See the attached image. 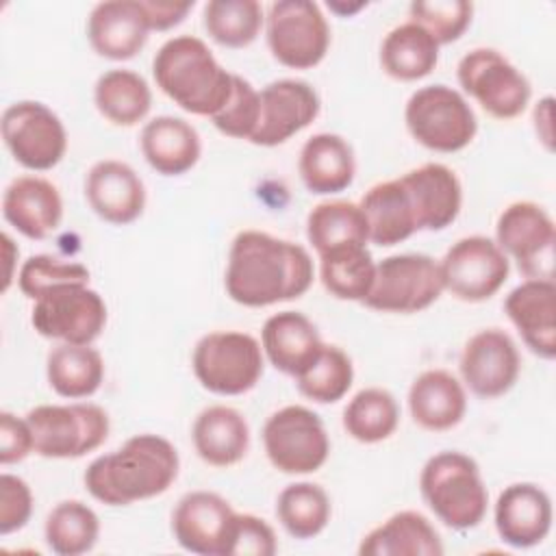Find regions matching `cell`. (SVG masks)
Here are the masks:
<instances>
[{
    "label": "cell",
    "mask_w": 556,
    "mask_h": 556,
    "mask_svg": "<svg viewBox=\"0 0 556 556\" xmlns=\"http://www.w3.org/2000/svg\"><path fill=\"white\" fill-rule=\"evenodd\" d=\"M176 447L161 434L130 437L111 454L93 458L85 471V486L106 506H128L165 493L178 478Z\"/></svg>",
    "instance_id": "cell-2"
},
{
    "label": "cell",
    "mask_w": 556,
    "mask_h": 556,
    "mask_svg": "<svg viewBox=\"0 0 556 556\" xmlns=\"http://www.w3.org/2000/svg\"><path fill=\"white\" fill-rule=\"evenodd\" d=\"M148 15L150 30H169L178 26L187 13L193 9V2H172V0H141Z\"/></svg>",
    "instance_id": "cell-48"
},
{
    "label": "cell",
    "mask_w": 556,
    "mask_h": 556,
    "mask_svg": "<svg viewBox=\"0 0 556 556\" xmlns=\"http://www.w3.org/2000/svg\"><path fill=\"white\" fill-rule=\"evenodd\" d=\"M358 206L367 222L369 241L380 248L402 243L419 230L410 198L400 178L369 187Z\"/></svg>",
    "instance_id": "cell-30"
},
{
    "label": "cell",
    "mask_w": 556,
    "mask_h": 556,
    "mask_svg": "<svg viewBox=\"0 0 556 556\" xmlns=\"http://www.w3.org/2000/svg\"><path fill=\"white\" fill-rule=\"evenodd\" d=\"M148 15L141 0L98 2L87 20L91 48L111 61H128L139 54L148 41Z\"/></svg>",
    "instance_id": "cell-21"
},
{
    "label": "cell",
    "mask_w": 556,
    "mask_h": 556,
    "mask_svg": "<svg viewBox=\"0 0 556 556\" xmlns=\"http://www.w3.org/2000/svg\"><path fill=\"white\" fill-rule=\"evenodd\" d=\"M261 115L252 135L254 146L274 148L304 130L321 109L317 91L298 78H280L258 91Z\"/></svg>",
    "instance_id": "cell-18"
},
{
    "label": "cell",
    "mask_w": 556,
    "mask_h": 556,
    "mask_svg": "<svg viewBox=\"0 0 556 556\" xmlns=\"http://www.w3.org/2000/svg\"><path fill=\"white\" fill-rule=\"evenodd\" d=\"M458 83L491 117H519L532 96L530 80L493 48L469 50L456 67Z\"/></svg>",
    "instance_id": "cell-10"
},
{
    "label": "cell",
    "mask_w": 556,
    "mask_h": 556,
    "mask_svg": "<svg viewBox=\"0 0 556 556\" xmlns=\"http://www.w3.org/2000/svg\"><path fill=\"white\" fill-rule=\"evenodd\" d=\"M352 382V358L339 345L328 343H324L313 363L300 376H295L298 391L317 404H334L343 400Z\"/></svg>",
    "instance_id": "cell-41"
},
{
    "label": "cell",
    "mask_w": 556,
    "mask_h": 556,
    "mask_svg": "<svg viewBox=\"0 0 556 556\" xmlns=\"http://www.w3.org/2000/svg\"><path fill=\"white\" fill-rule=\"evenodd\" d=\"M408 410L413 421L428 432L452 430L467 410L465 387L447 369H426L408 389Z\"/></svg>",
    "instance_id": "cell-26"
},
{
    "label": "cell",
    "mask_w": 556,
    "mask_h": 556,
    "mask_svg": "<svg viewBox=\"0 0 556 556\" xmlns=\"http://www.w3.org/2000/svg\"><path fill=\"white\" fill-rule=\"evenodd\" d=\"M63 285H89V269L76 261H61L52 254H35L22 263L17 274L20 291L33 302Z\"/></svg>",
    "instance_id": "cell-42"
},
{
    "label": "cell",
    "mask_w": 556,
    "mask_h": 556,
    "mask_svg": "<svg viewBox=\"0 0 556 556\" xmlns=\"http://www.w3.org/2000/svg\"><path fill=\"white\" fill-rule=\"evenodd\" d=\"M156 87L182 111L213 117L232 93V76L195 35L167 39L152 59Z\"/></svg>",
    "instance_id": "cell-3"
},
{
    "label": "cell",
    "mask_w": 556,
    "mask_h": 556,
    "mask_svg": "<svg viewBox=\"0 0 556 556\" xmlns=\"http://www.w3.org/2000/svg\"><path fill=\"white\" fill-rule=\"evenodd\" d=\"M404 122L417 143L443 154L467 148L478 132L473 109L460 91L447 85L417 89L406 102Z\"/></svg>",
    "instance_id": "cell-5"
},
{
    "label": "cell",
    "mask_w": 556,
    "mask_h": 556,
    "mask_svg": "<svg viewBox=\"0 0 556 556\" xmlns=\"http://www.w3.org/2000/svg\"><path fill=\"white\" fill-rule=\"evenodd\" d=\"M419 491L439 521L452 530L476 528L489 504L478 463L463 452L430 456L419 476Z\"/></svg>",
    "instance_id": "cell-4"
},
{
    "label": "cell",
    "mask_w": 556,
    "mask_h": 556,
    "mask_svg": "<svg viewBox=\"0 0 556 556\" xmlns=\"http://www.w3.org/2000/svg\"><path fill=\"white\" fill-rule=\"evenodd\" d=\"M48 547L59 556H80L98 543L100 519L91 506L80 500L59 502L43 526Z\"/></svg>",
    "instance_id": "cell-37"
},
{
    "label": "cell",
    "mask_w": 556,
    "mask_h": 556,
    "mask_svg": "<svg viewBox=\"0 0 556 556\" xmlns=\"http://www.w3.org/2000/svg\"><path fill=\"white\" fill-rule=\"evenodd\" d=\"M202 22L219 46L245 48L258 37L265 15L256 0H211L204 4Z\"/></svg>",
    "instance_id": "cell-40"
},
{
    "label": "cell",
    "mask_w": 556,
    "mask_h": 556,
    "mask_svg": "<svg viewBox=\"0 0 556 556\" xmlns=\"http://www.w3.org/2000/svg\"><path fill=\"white\" fill-rule=\"evenodd\" d=\"M2 215L24 237L41 241L59 228L63 200L50 180L41 176H17L4 189Z\"/></svg>",
    "instance_id": "cell-24"
},
{
    "label": "cell",
    "mask_w": 556,
    "mask_h": 556,
    "mask_svg": "<svg viewBox=\"0 0 556 556\" xmlns=\"http://www.w3.org/2000/svg\"><path fill=\"white\" fill-rule=\"evenodd\" d=\"M11 237L7 235V232H2V248H4V258H7V265H9V269L4 271V282H2V291H7L9 289V285H11V278H13V271H11V265H13V256L9 254L11 252Z\"/></svg>",
    "instance_id": "cell-49"
},
{
    "label": "cell",
    "mask_w": 556,
    "mask_h": 556,
    "mask_svg": "<svg viewBox=\"0 0 556 556\" xmlns=\"http://www.w3.org/2000/svg\"><path fill=\"white\" fill-rule=\"evenodd\" d=\"M267 46L274 59L291 70L319 65L330 48V26L317 2L276 0L265 15Z\"/></svg>",
    "instance_id": "cell-8"
},
{
    "label": "cell",
    "mask_w": 556,
    "mask_h": 556,
    "mask_svg": "<svg viewBox=\"0 0 556 556\" xmlns=\"http://www.w3.org/2000/svg\"><path fill=\"white\" fill-rule=\"evenodd\" d=\"M35 452L33 432L26 417H15L9 410L0 413V463L11 465Z\"/></svg>",
    "instance_id": "cell-47"
},
{
    "label": "cell",
    "mask_w": 556,
    "mask_h": 556,
    "mask_svg": "<svg viewBox=\"0 0 556 556\" xmlns=\"http://www.w3.org/2000/svg\"><path fill=\"white\" fill-rule=\"evenodd\" d=\"M495 243L513 258L526 280H554L556 226L536 202L508 204L495 224Z\"/></svg>",
    "instance_id": "cell-12"
},
{
    "label": "cell",
    "mask_w": 556,
    "mask_h": 556,
    "mask_svg": "<svg viewBox=\"0 0 556 556\" xmlns=\"http://www.w3.org/2000/svg\"><path fill=\"white\" fill-rule=\"evenodd\" d=\"M141 152L148 165L163 176L187 174L202 154L198 130L182 117L159 115L141 130Z\"/></svg>",
    "instance_id": "cell-28"
},
{
    "label": "cell",
    "mask_w": 556,
    "mask_h": 556,
    "mask_svg": "<svg viewBox=\"0 0 556 556\" xmlns=\"http://www.w3.org/2000/svg\"><path fill=\"white\" fill-rule=\"evenodd\" d=\"M439 263L428 254H393L376 263V278L363 304L380 313H419L443 293Z\"/></svg>",
    "instance_id": "cell-9"
},
{
    "label": "cell",
    "mask_w": 556,
    "mask_h": 556,
    "mask_svg": "<svg viewBox=\"0 0 556 556\" xmlns=\"http://www.w3.org/2000/svg\"><path fill=\"white\" fill-rule=\"evenodd\" d=\"M361 556H441L443 543L434 526L417 510H400L384 523L369 530L361 545Z\"/></svg>",
    "instance_id": "cell-31"
},
{
    "label": "cell",
    "mask_w": 556,
    "mask_h": 556,
    "mask_svg": "<svg viewBox=\"0 0 556 556\" xmlns=\"http://www.w3.org/2000/svg\"><path fill=\"white\" fill-rule=\"evenodd\" d=\"M319 278L330 295L363 302L376 278V263L367 245L339 248L319 256Z\"/></svg>",
    "instance_id": "cell-36"
},
{
    "label": "cell",
    "mask_w": 556,
    "mask_h": 556,
    "mask_svg": "<svg viewBox=\"0 0 556 556\" xmlns=\"http://www.w3.org/2000/svg\"><path fill=\"white\" fill-rule=\"evenodd\" d=\"M198 456L211 467H232L248 454L250 426L245 417L226 404L204 408L191 430Z\"/></svg>",
    "instance_id": "cell-29"
},
{
    "label": "cell",
    "mask_w": 556,
    "mask_h": 556,
    "mask_svg": "<svg viewBox=\"0 0 556 556\" xmlns=\"http://www.w3.org/2000/svg\"><path fill=\"white\" fill-rule=\"evenodd\" d=\"M96 109L115 126H135L152 106V91L146 78L132 70H109L93 87Z\"/></svg>",
    "instance_id": "cell-34"
},
{
    "label": "cell",
    "mask_w": 556,
    "mask_h": 556,
    "mask_svg": "<svg viewBox=\"0 0 556 556\" xmlns=\"http://www.w3.org/2000/svg\"><path fill=\"white\" fill-rule=\"evenodd\" d=\"M504 311L532 354L556 356V285L554 280H523L504 300Z\"/></svg>",
    "instance_id": "cell-22"
},
{
    "label": "cell",
    "mask_w": 556,
    "mask_h": 556,
    "mask_svg": "<svg viewBox=\"0 0 556 556\" xmlns=\"http://www.w3.org/2000/svg\"><path fill=\"white\" fill-rule=\"evenodd\" d=\"M30 324L46 339L91 345L106 326V304L89 285H63L35 300Z\"/></svg>",
    "instance_id": "cell-14"
},
{
    "label": "cell",
    "mask_w": 556,
    "mask_h": 556,
    "mask_svg": "<svg viewBox=\"0 0 556 556\" xmlns=\"http://www.w3.org/2000/svg\"><path fill=\"white\" fill-rule=\"evenodd\" d=\"M261 115V98L250 80L235 74L228 102L211 117L215 128L232 139H252Z\"/></svg>",
    "instance_id": "cell-44"
},
{
    "label": "cell",
    "mask_w": 556,
    "mask_h": 556,
    "mask_svg": "<svg viewBox=\"0 0 556 556\" xmlns=\"http://www.w3.org/2000/svg\"><path fill=\"white\" fill-rule=\"evenodd\" d=\"M263 445L278 471L295 476L317 471L330 454V439L321 417L300 404H289L267 417Z\"/></svg>",
    "instance_id": "cell-11"
},
{
    "label": "cell",
    "mask_w": 556,
    "mask_h": 556,
    "mask_svg": "<svg viewBox=\"0 0 556 556\" xmlns=\"http://www.w3.org/2000/svg\"><path fill=\"white\" fill-rule=\"evenodd\" d=\"M35 454L43 458H80L109 437V415L89 402L41 404L26 413Z\"/></svg>",
    "instance_id": "cell-7"
},
{
    "label": "cell",
    "mask_w": 556,
    "mask_h": 556,
    "mask_svg": "<svg viewBox=\"0 0 556 556\" xmlns=\"http://www.w3.org/2000/svg\"><path fill=\"white\" fill-rule=\"evenodd\" d=\"M191 367L206 391L215 395H241L261 380L265 354L252 334L217 330L195 343Z\"/></svg>",
    "instance_id": "cell-6"
},
{
    "label": "cell",
    "mask_w": 556,
    "mask_h": 556,
    "mask_svg": "<svg viewBox=\"0 0 556 556\" xmlns=\"http://www.w3.org/2000/svg\"><path fill=\"white\" fill-rule=\"evenodd\" d=\"M493 519L504 543L517 549L534 547L552 530V500L539 484L515 482L497 495Z\"/></svg>",
    "instance_id": "cell-20"
},
{
    "label": "cell",
    "mask_w": 556,
    "mask_h": 556,
    "mask_svg": "<svg viewBox=\"0 0 556 556\" xmlns=\"http://www.w3.org/2000/svg\"><path fill=\"white\" fill-rule=\"evenodd\" d=\"M315 278L304 245L263 230H241L228 252L226 293L232 302L263 308L304 295Z\"/></svg>",
    "instance_id": "cell-1"
},
{
    "label": "cell",
    "mask_w": 556,
    "mask_h": 556,
    "mask_svg": "<svg viewBox=\"0 0 556 556\" xmlns=\"http://www.w3.org/2000/svg\"><path fill=\"white\" fill-rule=\"evenodd\" d=\"M298 172L311 193H339L354 180V150L341 135L317 132L304 141L298 159Z\"/></svg>",
    "instance_id": "cell-27"
},
{
    "label": "cell",
    "mask_w": 556,
    "mask_h": 556,
    "mask_svg": "<svg viewBox=\"0 0 556 556\" xmlns=\"http://www.w3.org/2000/svg\"><path fill=\"white\" fill-rule=\"evenodd\" d=\"M85 198L91 211L115 226H126L141 217L146 208V187L139 174L124 161H98L85 178Z\"/></svg>",
    "instance_id": "cell-19"
},
{
    "label": "cell",
    "mask_w": 556,
    "mask_h": 556,
    "mask_svg": "<svg viewBox=\"0 0 556 556\" xmlns=\"http://www.w3.org/2000/svg\"><path fill=\"white\" fill-rule=\"evenodd\" d=\"M408 15V22L419 24L434 37L439 46H445L463 37L471 24L473 4L467 0H419L410 2Z\"/></svg>",
    "instance_id": "cell-43"
},
{
    "label": "cell",
    "mask_w": 556,
    "mask_h": 556,
    "mask_svg": "<svg viewBox=\"0 0 556 556\" xmlns=\"http://www.w3.org/2000/svg\"><path fill=\"white\" fill-rule=\"evenodd\" d=\"M410 198L419 230H443L460 213L463 187L454 169L443 163H426L402 178Z\"/></svg>",
    "instance_id": "cell-23"
},
{
    "label": "cell",
    "mask_w": 556,
    "mask_h": 556,
    "mask_svg": "<svg viewBox=\"0 0 556 556\" xmlns=\"http://www.w3.org/2000/svg\"><path fill=\"white\" fill-rule=\"evenodd\" d=\"M321 345L317 326L298 311H280L267 317L261 330V348L267 361L293 378L313 363Z\"/></svg>",
    "instance_id": "cell-25"
},
{
    "label": "cell",
    "mask_w": 556,
    "mask_h": 556,
    "mask_svg": "<svg viewBox=\"0 0 556 556\" xmlns=\"http://www.w3.org/2000/svg\"><path fill=\"white\" fill-rule=\"evenodd\" d=\"M33 515V491L20 476H0V534L22 530Z\"/></svg>",
    "instance_id": "cell-45"
},
{
    "label": "cell",
    "mask_w": 556,
    "mask_h": 556,
    "mask_svg": "<svg viewBox=\"0 0 556 556\" xmlns=\"http://www.w3.org/2000/svg\"><path fill=\"white\" fill-rule=\"evenodd\" d=\"M330 497L313 482H293L276 500V517L293 539H313L330 521Z\"/></svg>",
    "instance_id": "cell-38"
},
{
    "label": "cell",
    "mask_w": 556,
    "mask_h": 556,
    "mask_svg": "<svg viewBox=\"0 0 556 556\" xmlns=\"http://www.w3.org/2000/svg\"><path fill=\"white\" fill-rule=\"evenodd\" d=\"M443 289L463 302H484L493 298L510 274V261L502 248L484 237L458 239L441 258Z\"/></svg>",
    "instance_id": "cell-15"
},
{
    "label": "cell",
    "mask_w": 556,
    "mask_h": 556,
    "mask_svg": "<svg viewBox=\"0 0 556 556\" xmlns=\"http://www.w3.org/2000/svg\"><path fill=\"white\" fill-rule=\"evenodd\" d=\"M237 513L213 491H191L180 497L172 515L178 545L198 556H230Z\"/></svg>",
    "instance_id": "cell-16"
},
{
    "label": "cell",
    "mask_w": 556,
    "mask_h": 556,
    "mask_svg": "<svg viewBox=\"0 0 556 556\" xmlns=\"http://www.w3.org/2000/svg\"><path fill=\"white\" fill-rule=\"evenodd\" d=\"M439 63V43L415 22L389 30L380 46V65L387 76L413 83L426 78Z\"/></svg>",
    "instance_id": "cell-32"
},
{
    "label": "cell",
    "mask_w": 556,
    "mask_h": 556,
    "mask_svg": "<svg viewBox=\"0 0 556 556\" xmlns=\"http://www.w3.org/2000/svg\"><path fill=\"white\" fill-rule=\"evenodd\" d=\"M460 376L471 393L484 400L508 393L521 369L517 343L502 328H484L469 337L460 352Z\"/></svg>",
    "instance_id": "cell-17"
},
{
    "label": "cell",
    "mask_w": 556,
    "mask_h": 556,
    "mask_svg": "<svg viewBox=\"0 0 556 556\" xmlns=\"http://www.w3.org/2000/svg\"><path fill=\"white\" fill-rule=\"evenodd\" d=\"M306 237L319 256L348 245H367L369 241L361 206L348 200H328L313 206L306 219Z\"/></svg>",
    "instance_id": "cell-35"
},
{
    "label": "cell",
    "mask_w": 556,
    "mask_h": 556,
    "mask_svg": "<svg viewBox=\"0 0 556 556\" xmlns=\"http://www.w3.org/2000/svg\"><path fill=\"white\" fill-rule=\"evenodd\" d=\"M278 549L274 528L250 513H237L230 556H274Z\"/></svg>",
    "instance_id": "cell-46"
},
{
    "label": "cell",
    "mask_w": 556,
    "mask_h": 556,
    "mask_svg": "<svg viewBox=\"0 0 556 556\" xmlns=\"http://www.w3.org/2000/svg\"><path fill=\"white\" fill-rule=\"evenodd\" d=\"M400 421V406L387 389L369 387L358 391L343 410V428L358 443L389 439Z\"/></svg>",
    "instance_id": "cell-39"
},
{
    "label": "cell",
    "mask_w": 556,
    "mask_h": 556,
    "mask_svg": "<svg viewBox=\"0 0 556 556\" xmlns=\"http://www.w3.org/2000/svg\"><path fill=\"white\" fill-rule=\"evenodd\" d=\"M0 132L15 163L33 172L52 169L67 150L65 126L43 102L20 100L9 104L0 119Z\"/></svg>",
    "instance_id": "cell-13"
},
{
    "label": "cell",
    "mask_w": 556,
    "mask_h": 556,
    "mask_svg": "<svg viewBox=\"0 0 556 556\" xmlns=\"http://www.w3.org/2000/svg\"><path fill=\"white\" fill-rule=\"evenodd\" d=\"M46 376L56 395L83 400L100 389L104 380V361L91 345L61 343L48 354Z\"/></svg>",
    "instance_id": "cell-33"
}]
</instances>
